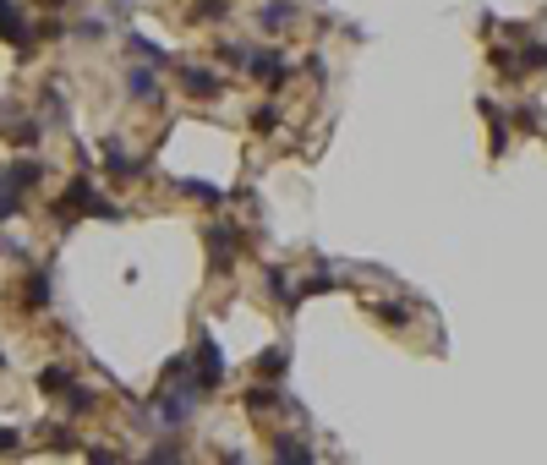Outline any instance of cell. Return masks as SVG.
I'll list each match as a JSON object with an SVG mask.
<instances>
[{
	"label": "cell",
	"mask_w": 547,
	"mask_h": 465,
	"mask_svg": "<svg viewBox=\"0 0 547 465\" xmlns=\"http://www.w3.org/2000/svg\"><path fill=\"white\" fill-rule=\"evenodd\" d=\"M82 411H93V389H82V384H71V389H66V417L77 422Z\"/></svg>",
	"instance_id": "d6986e66"
},
{
	"label": "cell",
	"mask_w": 547,
	"mask_h": 465,
	"mask_svg": "<svg viewBox=\"0 0 547 465\" xmlns=\"http://www.w3.org/2000/svg\"><path fill=\"white\" fill-rule=\"evenodd\" d=\"M0 132H5L16 148H33V143L44 137V121H33L22 104H11V99H5V104H0Z\"/></svg>",
	"instance_id": "277c9868"
},
{
	"label": "cell",
	"mask_w": 547,
	"mask_h": 465,
	"mask_svg": "<svg viewBox=\"0 0 547 465\" xmlns=\"http://www.w3.org/2000/svg\"><path fill=\"white\" fill-rule=\"evenodd\" d=\"M38 110H44V121H60V115H66V99H60V88H55V82L38 93Z\"/></svg>",
	"instance_id": "ffe728a7"
},
{
	"label": "cell",
	"mask_w": 547,
	"mask_h": 465,
	"mask_svg": "<svg viewBox=\"0 0 547 465\" xmlns=\"http://www.w3.org/2000/svg\"><path fill=\"white\" fill-rule=\"evenodd\" d=\"M33 5H38V11H49V16H55V11H66V5H71V0H33Z\"/></svg>",
	"instance_id": "d4e9b609"
},
{
	"label": "cell",
	"mask_w": 547,
	"mask_h": 465,
	"mask_svg": "<svg viewBox=\"0 0 547 465\" xmlns=\"http://www.w3.org/2000/svg\"><path fill=\"white\" fill-rule=\"evenodd\" d=\"M367 307H373V318H378V323H389V329H405V318H411V312H405V307H394V301H367Z\"/></svg>",
	"instance_id": "ac0fdd59"
},
{
	"label": "cell",
	"mask_w": 547,
	"mask_h": 465,
	"mask_svg": "<svg viewBox=\"0 0 547 465\" xmlns=\"http://www.w3.org/2000/svg\"><path fill=\"white\" fill-rule=\"evenodd\" d=\"M285 367H290V351H285V345H268V351H258V362H252V373L268 378V384L285 378Z\"/></svg>",
	"instance_id": "7c38bea8"
},
{
	"label": "cell",
	"mask_w": 547,
	"mask_h": 465,
	"mask_svg": "<svg viewBox=\"0 0 547 465\" xmlns=\"http://www.w3.org/2000/svg\"><path fill=\"white\" fill-rule=\"evenodd\" d=\"M44 307H49V274L33 269L27 285H22V312H44Z\"/></svg>",
	"instance_id": "8fae6325"
},
{
	"label": "cell",
	"mask_w": 547,
	"mask_h": 465,
	"mask_svg": "<svg viewBox=\"0 0 547 465\" xmlns=\"http://www.w3.org/2000/svg\"><path fill=\"white\" fill-rule=\"evenodd\" d=\"M104 175H115V181H137V175H142V159L126 153L121 137H110V143H104Z\"/></svg>",
	"instance_id": "8992f818"
},
{
	"label": "cell",
	"mask_w": 547,
	"mask_h": 465,
	"mask_svg": "<svg viewBox=\"0 0 547 465\" xmlns=\"http://www.w3.org/2000/svg\"><path fill=\"white\" fill-rule=\"evenodd\" d=\"M482 115H488V126H493V153H504V148H510V115H504L493 99H482Z\"/></svg>",
	"instance_id": "4fadbf2b"
},
{
	"label": "cell",
	"mask_w": 547,
	"mask_h": 465,
	"mask_svg": "<svg viewBox=\"0 0 547 465\" xmlns=\"http://www.w3.org/2000/svg\"><path fill=\"white\" fill-rule=\"evenodd\" d=\"M175 82H181L186 99H203V104L225 93V77H219L214 66H175Z\"/></svg>",
	"instance_id": "3957f363"
},
{
	"label": "cell",
	"mask_w": 547,
	"mask_h": 465,
	"mask_svg": "<svg viewBox=\"0 0 547 465\" xmlns=\"http://www.w3.org/2000/svg\"><path fill=\"white\" fill-rule=\"evenodd\" d=\"M175 192L192 197V203H208V208L225 203V186H214V181H192V175H175Z\"/></svg>",
	"instance_id": "9c48e42d"
},
{
	"label": "cell",
	"mask_w": 547,
	"mask_h": 465,
	"mask_svg": "<svg viewBox=\"0 0 547 465\" xmlns=\"http://www.w3.org/2000/svg\"><path fill=\"white\" fill-rule=\"evenodd\" d=\"M192 362H197V395H214V389H219V378H225V356H219V345H214L208 334L197 340Z\"/></svg>",
	"instance_id": "5b68a950"
},
{
	"label": "cell",
	"mask_w": 547,
	"mask_h": 465,
	"mask_svg": "<svg viewBox=\"0 0 547 465\" xmlns=\"http://www.w3.org/2000/svg\"><path fill=\"white\" fill-rule=\"evenodd\" d=\"M214 55H219L225 66H247V49H241V44H230V38H225V44H214Z\"/></svg>",
	"instance_id": "7402d4cb"
},
{
	"label": "cell",
	"mask_w": 547,
	"mask_h": 465,
	"mask_svg": "<svg viewBox=\"0 0 547 465\" xmlns=\"http://www.w3.org/2000/svg\"><path fill=\"white\" fill-rule=\"evenodd\" d=\"M268 455H274V460H285V465H307V460H312V444H301L296 433H279V439L268 444Z\"/></svg>",
	"instance_id": "30bf717a"
},
{
	"label": "cell",
	"mask_w": 547,
	"mask_h": 465,
	"mask_svg": "<svg viewBox=\"0 0 547 465\" xmlns=\"http://www.w3.org/2000/svg\"><path fill=\"white\" fill-rule=\"evenodd\" d=\"M22 449V433L16 428H0V455H16Z\"/></svg>",
	"instance_id": "603a6c76"
},
{
	"label": "cell",
	"mask_w": 547,
	"mask_h": 465,
	"mask_svg": "<svg viewBox=\"0 0 547 465\" xmlns=\"http://www.w3.org/2000/svg\"><path fill=\"white\" fill-rule=\"evenodd\" d=\"M230 11V0H197L192 5V22H214V16H225Z\"/></svg>",
	"instance_id": "44dd1931"
},
{
	"label": "cell",
	"mask_w": 547,
	"mask_h": 465,
	"mask_svg": "<svg viewBox=\"0 0 547 465\" xmlns=\"http://www.w3.org/2000/svg\"><path fill=\"white\" fill-rule=\"evenodd\" d=\"M126 93L137 99V104H159L164 93H159V71L142 60V66H126Z\"/></svg>",
	"instance_id": "52a82bcc"
},
{
	"label": "cell",
	"mask_w": 547,
	"mask_h": 465,
	"mask_svg": "<svg viewBox=\"0 0 547 465\" xmlns=\"http://www.w3.org/2000/svg\"><path fill=\"white\" fill-rule=\"evenodd\" d=\"M5 186H11V192H38V186H44V159H16V164H5Z\"/></svg>",
	"instance_id": "ba28073f"
},
{
	"label": "cell",
	"mask_w": 547,
	"mask_h": 465,
	"mask_svg": "<svg viewBox=\"0 0 547 465\" xmlns=\"http://www.w3.org/2000/svg\"><path fill=\"white\" fill-rule=\"evenodd\" d=\"M252 132H258V137H274V132H279V110H274V104H258V110H252Z\"/></svg>",
	"instance_id": "e0dca14e"
},
{
	"label": "cell",
	"mask_w": 547,
	"mask_h": 465,
	"mask_svg": "<svg viewBox=\"0 0 547 465\" xmlns=\"http://www.w3.org/2000/svg\"><path fill=\"white\" fill-rule=\"evenodd\" d=\"M181 455H186V449H181V444H159V449H153V455H148V460H181Z\"/></svg>",
	"instance_id": "cb8c5ba5"
},
{
	"label": "cell",
	"mask_w": 547,
	"mask_h": 465,
	"mask_svg": "<svg viewBox=\"0 0 547 465\" xmlns=\"http://www.w3.org/2000/svg\"><path fill=\"white\" fill-rule=\"evenodd\" d=\"M203 241H208V252H214V269H236V258H241V230H236V219H214L208 230H203Z\"/></svg>",
	"instance_id": "6da1fadb"
},
{
	"label": "cell",
	"mask_w": 547,
	"mask_h": 465,
	"mask_svg": "<svg viewBox=\"0 0 547 465\" xmlns=\"http://www.w3.org/2000/svg\"><path fill=\"white\" fill-rule=\"evenodd\" d=\"M247 71H252L263 88H285V82H290V60H285L274 44H263V49H247Z\"/></svg>",
	"instance_id": "7a4b0ae2"
},
{
	"label": "cell",
	"mask_w": 547,
	"mask_h": 465,
	"mask_svg": "<svg viewBox=\"0 0 547 465\" xmlns=\"http://www.w3.org/2000/svg\"><path fill=\"white\" fill-rule=\"evenodd\" d=\"M71 384H77L71 367H60V362H55V367H38V395H66Z\"/></svg>",
	"instance_id": "5bb4252c"
},
{
	"label": "cell",
	"mask_w": 547,
	"mask_h": 465,
	"mask_svg": "<svg viewBox=\"0 0 547 465\" xmlns=\"http://www.w3.org/2000/svg\"><path fill=\"white\" fill-rule=\"evenodd\" d=\"M126 49H131V55H142L148 66H170V55H164L153 38H142V33H131V38H126Z\"/></svg>",
	"instance_id": "2e32d148"
},
{
	"label": "cell",
	"mask_w": 547,
	"mask_h": 465,
	"mask_svg": "<svg viewBox=\"0 0 547 465\" xmlns=\"http://www.w3.org/2000/svg\"><path fill=\"white\" fill-rule=\"evenodd\" d=\"M290 16H296V0H268V5L258 11V22H263L268 33H279V27H290Z\"/></svg>",
	"instance_id": "9a60e30c"
}]
</instances>
